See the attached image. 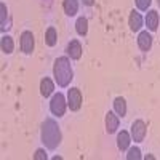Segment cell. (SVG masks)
Here are the masks:
<instances>
[{
	"label": "cell",
	"mask_w": 160,
	"mask_h": 160,
	"mask_svg": "<svg viewBox=\"0 0 160 160\" xmlns=\"http://www.w3.org/2000/svg\"><path fill=\"white\" fill-rule=\"evenodd\" d=\"M42 142L47 149H56L61 144V131L53 118H47L42 125Z\"/></svg>",
	"instance_id": "1"
},
{
	"label": "cell",
	"mask_w": 160,
	"mask_h": 160,
	"mask_svg": "<svg viewBox=\"0 0 160 160\" xmlns=\"http://www.w3.org/2000/svg\"><path fill=\"white\" fill-rule=\"evenodd\" d=\"M53 75H55V80L59 87H69L71 80L74 78V72H72V66L69 62V58L61 56L55 61Z\"/></svg>",
	"instance_id": "2"
},
{
	"label": "cell",
	"mask_w": 160,
	"mask_h": 160,
	"mask_svg": "<svg viewBox=\"0 0 160 160\" xmlns=\"http://www.w3.org/2000/svg\"><path fill=\"white\" fill-rule=\"evenodd\" d=\"M66 106H68V101L64 99V96L61 95V93H56L50 101V111H51L53 115L62 117L64 112H66Z\"/></svg>",
	"instance_id": "3"
},
{
	"label": "cell",
	"mask_w": 160,
	"mask_h": 160,
	"mask_svg": "<svg viewBox=\"0 0 160 160\" xmlns=\"http://www.w3.org/2000/svg\"><path fill=\"white\" fill-rule=\"evenodd\" d=\"M146 138V123L142 120H135L131 123V139L135 142H142Z\"/></svg>",
	"instance_id": "4"
},
{
	"label": "cell",
	"mask_w": 160,
	"mask_h": 160,
	"mask_svg": "<svg viewBox=\"0 0 160 160\" xmlns=\"http://www.w3.org/2000/svg\"><path fill=\"white\" fill-rule=\"evenodd\" d=\"M68 106L74 112L82 108V93L78 88H71L68 91Z\"/></svg>",
	"instance_id": "5"
},
{
	"label": "cell",
	"mask_w": 160,
	"mask_h": 160,
	"mask_svg": "<svg viewBox=\"0 0 160 160\" xmlns=\"http://www.w3.org/2000/svg\"><path fill=\"white\" fill-rule=\"evenodd\" d=\"M35 47V40H34V34L31 31H24L21 34V51L29 55V53L34 51Z\"/></svg>",
	"instance_id": "6"
},
{
	"label": "cell",
	"mask_w": 160,
	"mask_h": 160,
	"mask_svg": "<svg viewBox=\"0 0 160 160\" xmlns=\"http://www.w3.org/2000/svg\"><path fill=\"white\" fill-rule=\"evenodd\" d=\"M118 115H115L114 112H108L106 114V130H108V133L111 135V133H115L117 128H118Z\"/></svg>",
	"instance_id": "7"
},
{
	"label": "cell",
	"mask_w": 160,
	"mask_h": 160,
	"mask_svg": "<svg viewBox=\"0 0 160 160\" xmlns=\"http://www.w3.org/2000/svg\"><path fill=\"white\" fill-rule=\"evenodd\" d=\"M138 47L142 50V51H149L151 47H152V35L148 32V31H144L138 35Z\"/></svg>",
	"instance_id": "8"
},
{
	"label": "cell",
	"mask_w": 160,
	"mask_h": 160,
	"mask_svg": "<svg viewBox=\"0 0 160 160\" xmlns=\"http://www.w3.org/2000/svg\"><path fill=\"white\" fill-rule=\"evenodd\" d=\"M68 55L71 59H80L82 58V45L78 40H71V43L68 45Z\"/></svg>",
	"instance_id": "9"
},
{
	"label": "cell",
	"mask_w": 160,
	"mask_h": 160,
	"mask_svg": "<svg viewBox=\"0 0 160 160\" xmlns=\"http://www.w3.org/2000/svg\"><path fill=\"white\" fill-rule=\"evenodd\" d=\"M128 24H130V29H131L133 32H138V31L142 28V18H141V15H139L138 11L133 10V11L130 13V21H128Z\"/></svg>",
	"instance_id": "10"
},
{
	"label": "cell",
	"mask_w": 160,
	"mask_h": 160,
	"mask_svg": "<svg viewBox=\"0 0 160 160\" xmlns=\"http://www.w3.org/2000/svg\"><path fill=\"white\" fill-rule=\"evenodd\" d=\"M146 26H148L149 31H157L158 28V13L155 10H151L148 11V15H146Z\"/></svg>",
	"instance_id": "11"
},
{
	"label": "cell",
	"mask_w": 160,
	"mask_h": 160,
	"mask_svg": "<svg viewBox=\"0 0 160 160\" xmlns=\"http://www.w3.org/2000/svg\"><path fill=\"white\" fill-rule=\"evenodd\" d=\"M130 142H131V135L128 131H120L118 136H117V146L120 151H127L130 148Z\"/></svg>",
	"instance_id": "12"
},
{
	"label": "cell",
	"mask_w": 160,
	"mask_h": 160,
	"mask_svg": "<svg viewBox=\"0 0 160 160\" xmlns=\"http://www.w3.org/2000/svg\"><path fill=\"white\" fill-rule=\"evenodd\" d=\"M53 90H55V85H53V82H51L48 77H45L42 82H40V93H42V96H43V98H48L51 93H53Z\"/></svg>",
	"instance_id": "13"
},
{
	"label": "cell",
	"mask_w": 160,
	"mask_h": 160,
	"mask_svg": "<svg viewBox=\"0 0 160 160\" xmlns=\"http://www.w3.org/2000/svg\"><path fill=\"white\" fill-rule=\"evenodd\" d=\"M62 8H64V13L68 16H74L75 13L78 11V2L77 0H64Z\"/></svg>",
	"instance_id": "14"
},
{
	"label": "cell",
	"mask_w": 160,
	"mask_h": 160,
	"mask_svg": "<svg viewBox=\"0 0 160 160\" xmlns=\"http://www.w3.org/2000/svg\"><path fill=\"white\" fill-rule=\"evenodd\" d=\"M0 45H2V51L5 55H10V53H13V50H15V42H13V38L10 35H3Z\"/></svg>",
	"instance_id": "15"
},
{
	"label": "cell",
	"mask_w": 160,
	"mask_h": 160,
	"mask_svg": "<svg viewBox=\"0 0 160 160\" xmlns=\"http://www.w3.org/2000/svg\"><path fill=\"white\" fill-rule=\"evenodd\" d=\"M114 109H115V114L117 115H120V117H125V114H127V102H125V99L123 98H115V101H114Z\"/></svg>",
	"instance_id": "16"
},
{
	"label": "cell",
	"mask_w": 160,
	"mask_h": 160,
	"mask_svg": "<svg viewBox=\"0 0 160 160\" xmlns=\"http://www.w3.org/2000/svg\"><path fill=\"white\" fill-rule=\"evenodd\" d=\"M45 42H47L48 47H55V45H56V42H58V34H56V29H55V28H48V29H47Z\"/></svg>",
	"instance_id": "17"
},
{
	"label": "cell",
	"mask_w": 160,
	"mask_h": 160,
	"mask_svg": "<svg viewBox=\"0 0 160 160\" xmlns=\"http://www.w3.org/2000/svg\"><path fill=\"white\" fill-rule=\"evenodd\" d=\"M75 31H77L78 35H87V32H88V19L83 18V16L78 18L77 22H75Z\"/></svg>",
	"instance_id": "18"
},
{
	"label": "cell",
	"mask_w": 160,
	"mask_h": 160,
	"mask_svg": "<svg viewBox=\"0 0 160 160\" xmlns=\"http://www.w3.org/2000/svg\"><path fill=\"white\" fill-rule=\"evenodd\" d=\"M142 155H141V151L139 148H131L127 154V160H139Z\"/></svg>",
	"instance_id": "19"
},
{
	"label": "cell",
	"mask_w": 160,
	"mask_h": 160,
	"mask_svg": "<svg viewBox=\"0 0 160 160\" xmlns=\"http://www.w3.org/2000/svg\"><path fill=\"white\" fill-rule=\"evenodd\" d=\"M135 2H136L138 10H141V11H148V8H149L151 3H152V0H135Z\"/></svg>",
	"instance_id": "20"
},
{
	"label": "cell",
	"mask_w": 160,
	"mask_h": 160,
	"mask_svg": "<svg viewBox=\"0 0 160 160\" xmlns=\"http://www.w3.org/2000/svg\"><path fill=\"white\" fill-rule=\"evenodd\" d=\"M0 11H2V15H0V24H2V28H5V21H7V5L5 3L0 5Z\"/></svg>",
	"instance_id": "21"
},
{
	"label": "cell",
	"mask_w": 160,
	"mask_h": 160,
	"mask_svg": "<svg viewBox=\"0 0 160 160\" xmlns=\"http://www.w3.org/2000/svg\"><path fill=\"white\" fill-rule=\"evenodd\" d=\"M34 158L35 160H47V152L43 149H38L35 154H34Z\"/></svg>",
	"instance_id": "22"
},
{
	"label": "cell",
	"mask_w": 160,
	"mask_h": 160,
	"mask_svg": "<svg viewBox=\"0 0 160 160\" xmlns=\"http://www.w3.org/2000/svg\"><path fill=\"white\" fill-rule=\"evenodd\" d=\"M83 2V5H87V7H91L93 3H95V0H82Z\"/></svg>",
	"instance_id": "23"
},
{
	"label": "cell",
	"mask_w": 160,
	"mask_h": 160,
	"mask_svg": "<svg viewBox=\"0 0 160 160\" xmlns=\"http://www.w3.org/2000/svg\"><path fill=\"white\" fill-rule=\"evenodd\" d=\"M157 2H158V5H160V0H157Z\"/></svg>",
	"instance_id": "24"
}]
</instances>
